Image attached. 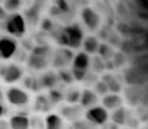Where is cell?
<instances>
[{"mask_svg":"<svg viewBox=\"0 0 148 129\" xmlns=\"http://www.w3.org/2000/svg\"><path fill=\"white\" fill-rule=\"evenodd\" d=\"M58 43L63 45V48H77L82 44L84 40V34L79 25L67 26L66 28H62L61 32L58 34Z\"/></svg>","mask_w":148,"mask_h":129,"instance_id":"6da1fadb","label":"cell"},{"mask_svg":"<svg viewBox=\"0 0 148 129\" xmlns=\"http://www.w3.org/2000/svg\"><path fill=\"white\" fill-rule=\"evenodd\" d=\"M94 87H95V93H97V96H107V94L108 93H110V90H108V88H107V85L106 84H104V83L103 81H102V80H101V81H97L95 83V84H94Z\"/></svg>","mask_w":148,"mask_h":129,"instance_id":"d4e9b609","label":"cell"},{"mask_svg":"<svg viewBox=\"0 0 148 129\" xmlns=\"http://www.w3.org/2000/svg\"><path fill=\"white\" fill-rule=\"evenodd\" d=\"M98 102H99V98L97 96V93L92 89H84L81 92V97H80V106L82 108H89L92 107H95L98 106Z\"/></svg>","mask_w":148,"mask_h":129,"instance_id":"7c38bea8","label":"cell"},{"mask_svg":"<svg viewBox=\"0 0 148 129\" xmlns=\"http://www.w3.org/2000/svg\"><path fill=\"white\" fill-rule=\"evenodd\" d=\"M22 5V1H18V0H8V1H4V5H3V8H4L5 12H9L10 14L13 13H17V10L21 8Z\"/></svg>","mask_w":148,"mask_h":129,"instance_id":"ffe728a7","label":"cell"},{"mask_svg":"<svg viewBox=\"0 0 148 129\" xmlns=\"http://www.w3.org/2000/svg\"><path fill=\"white\" fill-rule=\"evenodd\" d=\"M63 120L58 114H49L44 119V129H62Z\"/></svg>","mask_w":148,"mask_h":129,"instance_id":"2e32d148","label":"cell"},{"mask_svg":"<svg viewBox=\"0 0 148 129\" xmlns=\"http://www.w3.org/2000/svg\"><path fill=\"white\" fill-rule=\"evenodd\" d=\"M41 28L42 30H50V28H52V22H50L49 19H44L41 23Z\"/></svg>","mask_w":148,"mask_h":129,"instance_id":"4316f807","label":"cell"},{"mask_svg":"<svg viewBox=\"0 0 148 129\" xmlns=\"http://www.w3.org/2000/svg\"><path fill=\"white\" fill-rule=\"evenodd\" d=\"M48 98H49V101L52 105L57 102H61L62 99H63V93L62 92H59L57 88H54V89H50L49 90V94H48Z\"/></svg>","mask_w":148,"mask_h":129,"instance_id":"cb8c5ba5","label":"cell"},{"mask_svg":"<svg viewBox=\"0 0 148 129\" xmlns=\"http://www.w3.org/2000/svg\"><path fill=\"white\" fill-rule=\"evenodd\" d=\"M73 54L68 48H59L52 54V65L57 67L58 70L62 68H67V66L72 63Z\"/></svg>","mask_w":148,"mask_h":129,"instance_id":"52a82bcc","label":"cell"},{"mask_svg":"<svg viewBox=\"0 0 148 129\" xmlns=\"http://www.w3.org/2000/svg\"><path fill=\"white\" fill-rule=\"evenodd\" d=\"M99 40L95 38V36H86L84 40H82V47H84V53H86L88 56L89 54H95L98 53L99 49Z\"/></svg>","mask_w":148,"mask_h":129,"instance_id":"9a60e30c","label":"cell"},{"mask_svg":"<svg viewBox=\"0 0 148 129\" xmlns=\"http://www.w3.org/2000/svg\"><path fill=\"white\" fill-rule=\"evenodd\" d=\"M80 97H81V90L76 87H71L63 93V99L70 105H76L80 102Z\"/></svg>","mask_w":148,"mask_h":129,"instance_id":"e0dca14e","label":"cell"},{"mask_svg":"<svg viewBox=\"0 0 148 129\" xmlns=\"http://www.w3.org/2000/svg\"><path fill=\"white\" fill-rule=\"evenodd\" d=\"M5 98L10 105L21 107V106H26L30 102V94L18 87H10L5 93Z\"/></svg>","mask_w":148,"mask_h":129,"instance_id":"5b68a950","label":"cell"},{"mask_svg":"<svg viewBox=\"0 0 148 129\" xmlns=\"http://www.w3.org/2000/svg\"><path fill=\"white\" fill-rule=\"evenodd\" d=\"M57 75H58L59 81L66 83V84H71V83L75 80V79H73V76H72L71 70H68V68H62V70H58Z\"/></svg>","mask_w":148,"mask_h":129,"instance_id":"44dd1931","label":"cell"},{"mask_svg":"<svg viewBox=\"0 0 148 129\" xmlns=\"http://www.w3.org/2000/svg\"><path fill=\"white\" fill-rule=\"evenodd\" d=\"M23 76V68L17 63H9L0 66V77L7 84H14Z\"/></svg>","mask_w":148,"mask_h":129,"instance_id":"277c9868","label":"cell"},{"mask_svg":"<svg viewBox=\"0 0 148 129\" xmlns=\"http://www.w3.org/2000/svg\"><path fill=\"white\" fill-rule=\"evenodd\" d=\"M50 103L48 96H44V94H39L35 98V103H34V107H35V111H39V112H47V111L50 110Z\"/></svg>","mask_w":148,"mask_h":129,"instance_id":"ac0fdd59","label":"cell"},{"mask_svg":"<svg viewBox=\"0 0 148 129\" xmlns=\"http://www.w3.org/2000/svg\"><path fill=\"white\" fill-rule=\"evenodd\" d=\"M5 30L14 38H22L26 34V21L19 13L9 14L5 19Z\"/></svg>","mask_w":148,"mask_h":129,"instance_id":"3957f363","label":"cell"},{"mask_svg":"<svg viewBox=\"0 0 148 129\" xmlns=\"http://www.w3.org/2000/svg\"><path fill=\"white\" fill-rule=\"evenodd\" d=\"M5 114V107L4 105H0V119H1V116Z\"/></svg>","mask_w":148,"mask_h":129,"instance_id":"f546056e","label":"cell"},{"mask_svg":"<svg viewBox=\"0 0 148 129\" xmlns=\"http://www.w3.org/2000/svg\"><path fill=\"white\" fill-rule=\"evenodd\" d=\"M52 50L47 45L34 47L30 56L27 57V65L34 70H44L49 65V59L52 58Z\"/></svg>","mask_w":148,"mask_h":129,"instance_id":"7a4b0ae2","label":"cell"},{"mask_svg":"<svg viewBox=\"0 0 148 129\" xmlns=\"http://www.w3.org/2000/svg\"><path fill=\"white\" fill-rule=\"evenodd\" d=\"M122 103H124V99L117 93H108L107 96L102 98V107L106 108L107 111L117 110V108L122 107Z\"/></svg>","mask_w":148,"mask_h":129,"instance_id":"8fae6325","label":"cell"},{"mask_svg":"<svg viewBox=\"0 0 148 129\" xmlns=\"http://www.w3.org/2000/svg\"><path fill=\"white\" fill-rule=\"evenodd\" d=\"M23 84H25V87L31 90H38L39 88H40L39 79L38 77H34V76H26L23 80Z\"/></svg>","mask_w":148,"mask_h":129,"instance_id":"603a6c76","label":"cell"},{"mask_svg":"<svg viewBox=\"0 0 148 129\" xmlns=\"http://www.w3.org/2000/svg\"><path fill=\"white\" fill-rule=\"evenodd\" d=\"M10 129H30V117L25 114H14L9 119Z\"/></svg>","mask_w":148,"mask_h":129,"instance_id":"4fadbf2b","label":"cell"},{"mask_svg":"<svg viewBox=\"0 0 148 129\" xmlns=\"http://www.w3.org/2000/svg\"><path fill=\"white\" fill-rule=\"evenodd\" d=\"M111 120H112L113 124H116L117 127L125 124V120H126V111L124 107H120L117 110L112 111V115H111Z\"/></svg>","mask_w":148,"mask_h":129,"instance_id":"d6986e66","label":"cell"},{"mask_svg":"<svg viewBox=\"0 0 148 129\" xmlns=\"http://www.w3.org/2000/svg\"><path fill=\"white\" fill-rule=\"evenodd\" d=\"M17 49H18V43L16 39L10 36H1L0 38V59L7 61L14 57Z\"/></svg>","mask_w":148,"mask_h":129,"instance_id":"ba28073f","label":"cell"},{"mask_svg":"<svg viewBox=\"0 0 148 129\" xmlns=\"http://www.w3.org/2000/svg\"><path fill=\"white\" fill-rule=\"evenodd\" d=\"M8 14L7 12L4 10V8H3V5H0V19H7Z\"/></svg>","mask_w":148,"mask_h":129,"instance_id":"f1b7e54d","label":"cell"},{"mask_svg":"<svg viewBox=\"0 0 148 129\" xmlns=\"http://www.w3.org/2000/svg\"><path fill=\"white\" fill-rule=\"evenodd\" d=\"M72 70L80 71V72H89L90 67V57L84 52H79L73 56L72 59Z\"/></svg>","mask_w":148,"mask_h":129,"instance_id":"30bf717a","label":"cell"},{"mask_svg":"<svg viewBox=\"0 0 148 129\" xmlns=\"http://www.w3.org/2000/svg\"><path fill=\"white\" fill-rule=\"evenodd\" d=\"M81 19H82V23L86 26V28L90 31H95L99 27V23H101L99 14L89 7L84 8L81 10Z\"/></svg>","mask_w":148,"mask_h":129,"instance_id":"9c48e42d","label":"cell"},{"mask_svg":"<svg viewBox=\"0 0 148 129\" xmlns=\"http://www.w3.org/2000/svg\"><path fill=\"white\" fill-rule=\"evenodd\" d=\"M79 108L77 107H64L63 110H62V115L64 117H67V119H70V120H76L75 116H73V112H79V111H80Z\"/></svg>","mask_w":148,"mask_h":129,"instance_id":"484cf974","label":"cell"},{"mask_svg":"<svg viewBox=\"0 0 148 129\" xmlns=\"http://www.w3.org/2000/svg\"><path fill=\"white\" fill-rule=\"evenodd\" d=\"M98 53H99V58H102L103 61H106V59L112 58V56H113V52H112V49H111V48L108 47L107 44H101V45H99Z\"/></svg>","mask_w":148,"mask_h":129,"instance_id":"7402d4cb","label":"cell"},{"mask_svg":"<svg viewBox=\"0 0 148 129\" xmlns=\"http://www.w3.org/2000/svg\"><path fill=\"white\" fill-rule=\"evenodd\" d=\"M59 79L58 75L53 71H48L44 75H41L39 77V84H40V88H48V89H54L58 84Z\"/></svg>","mask_w":148,"mask_h":129,"instance_id":"5bb4252c","label":"cell"},{"mask_svg":"<svg viewBox=\"0 0 148 129\" xmlns=\"http://www.w3.org/2000/svg\"><path fill=\"white\" fill-rule=\"evenodd\" d=\"M4 98H5L4 93H3V90L0 89V105H3V102H4Z\"/></svg>","mask_w":148,"mask_h":129,"instance_id":"4dcf8cb0","label":"cell"},{"mask_svg":"<svg viewBox=\"0 0 148 129\" xmlns=\"http://www.w3.org/2000/svg\"><path fill=\"white\" fill-rule=\"evenodd\" d=\"M0 129H10L9 121H7L4 119H0Z\"/></svg>","mask_w":148,"mask_h":129,"instance_id":"83f0119b","label":"cell"},{"mask_svg":"<svg viewBox=\"0 0 148 129\" xmlns=\"http://www.w3.org/2000/svg\"><path fill=\"white\" fill-rule=\"evenodd\" d=\"M85 119L94 125H104L110 120V114H108V111L106 108H103L102 106L98 105L95 107L86 110Z\"/></svg>","mask_w":148,"mask_h":129,"instance_id":"8992f818","label":"cell"}]
</instances>
